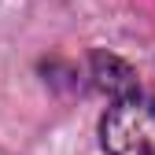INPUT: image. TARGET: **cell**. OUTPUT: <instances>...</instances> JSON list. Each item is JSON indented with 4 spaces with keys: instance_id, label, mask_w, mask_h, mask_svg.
Here are the masks:
<instances>
[{
    "instance_id": "cell-1",
    "label": "cell",
    "mask_w": 155,
    "mask_h": 155,
    "mask_svg": "<svg viewBox=\"0 0 155 155\" xmlns=\"http://www.w3.org/2000/svg\"><path fill=\"white\" fill-rule=\"evenodd\" d=\"M100 140L107 155H155V100L118 96L100 122Z\"/></svg>"
},
{
    "instance_id": "cell-2",
    "label": "cell",
    "mask_w": 155,
    "mask_h": 155,
    "mask_svg": "<svg viewBox=\"0 0 155 155\" xmlns=\"http://www.w3.org/2000/svg\"><path fill=\"white\" fill-rule=\"evenodd\" d=\"M92 78H96V89H104L107 96H114V100L137 92V74H133L118 55L92 52Z\"/></svg>"
}]
</instances>
